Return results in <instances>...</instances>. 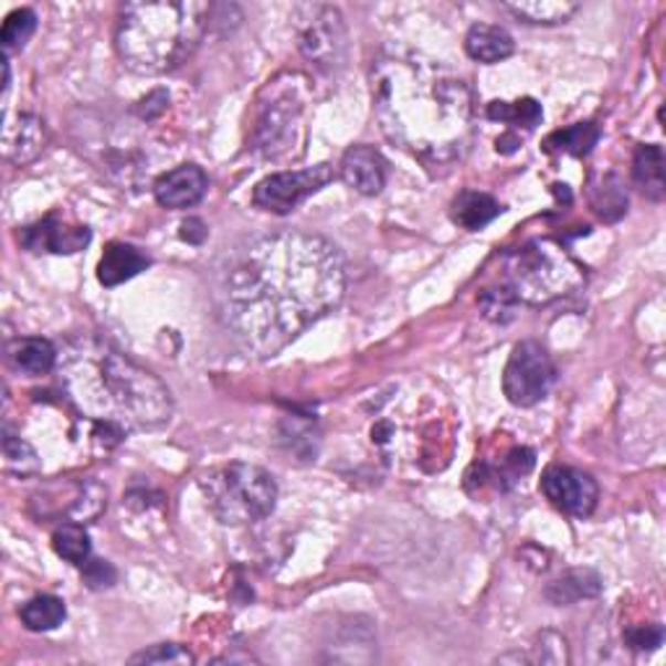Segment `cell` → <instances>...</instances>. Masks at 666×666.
I'll list each match as a JSON object with an SVG mask.
<instances>
[{"instance_id":"cell-1","label":"cell","mask_w":666,"mask_h":666,"mask_svg":"<svg viewBox=\"0 0 666 666\" xmlns=\"http://www.w3.org/2000/svg\"><path fill=\"white\" fill-rule=\"evenodd\" d=\"M347 295V266L331 240L282 230L234 245L214 276L216 316L243 355L268 360Z\"/></svg>"},{"instance_id":"cell-2","label":"cell","mask_w":666,"mask_h":666,"mask_svg":"<svg viewBox=\"0 0 666 666\" xmlns=\"http://www.w3.org/2000/svg\"><path fill=\"white\" fill-rule=\"evenodd\" d=\"M370 82L372 109L388 141L427 167L466 157L477 99L456 71L433 57L388 50L372 61Z\"/></svg>"},{"instance_id":"cell-3","label":"cell","mask_w":666,"mask_h":666,"mask_svg":"<svg viewBox=\"0 0 666 666\" xmlns=\"http://www.w3.org/2000/svg\"><path fill=\"white\" fill-rule=\"evenodd\" d=\"M63 388L78 414L123 433L162 427L172 416V393L151 370L99 339H82L63 357Z\"/></svg>"},{"instance_id":"cell-4","label":"cell","mask_w":666,"mask_h":666,"mask_svg":"<svg viewBox=\"0 0 666 666\" xmlns=\"http://www.w3.org/2000/svg\"><path fill=\"white\" fill-rule=\"evenodd\" d=\"M209 17L211 6L201 0L120 6L115 27L117 57L138 76L178 71L199 50Z\"/></svg>"},{"instance_id":"cell-5","label":"cell","mask_w":666,"mask_h":666,"mask_svg":"<svg viewBox=\"0 0 666 666\" xmlns=\"http://www.w3.org/2000/svg\"><path fill=\"white\" fill-rule=\"evenodd\" d=\"M503 289L516 303L550 305L585 284L583 263L552 237H537L510 251L503 261Z\"/></svg>"},{"instance_id":"cell-6","label":"cell","mask_w":666,"mask_h":666,"mask_svg":"<svg viewBox=\"0 0 666 666\" xmlns=\"http://www.w3.org/2000/svg\"><path fill=\"white\" fill-rule=\"evenodd\" d=\"M207 503L219 521L226 526L258 524L274 514L279 487L266 468L234 461L201 479Z\"/></svg>"},{"instance_id":"cell-7","label":"cell","mask_w":666,"mask_h":666,"mask_svg":"<svg viewBox=\"0 0 666 666\" xmlns=\"http://www.w3.org/2000/svg\"><path fill=\"white\" fill-rule=\"evenodd\" d=\"M271 99L261 105L258 123H255V149L268 159L295 157L292 149L305 144L303 109L305 99L299 97L297 84H284V78L268 84Z\"/></svg>"},{"instance_id":"cell-8","label":"cell","mask_w":666,"mask_h":666,"mask_svg":"<svg viewBox=\"0 0 666 666\" xmlns=\"http://www.w3.org/2000/svg\"><path fill=\"white\" fill-rule=\"evenodd\" d=\"M558 368L539 341H521L510 351L503 370V393L518 409H531L550 397Z\"/></svg>"},{"instance_id":"cell-9","label":"cell","mask_w":666,"mask_h":666,"mask_svg":"<svg viewBox=\"0 0 666 666\" xmlns=\"http://www.w3.org/2000/svg\"><path fill=\"white\" fill-rule=\"evenodd\" d=\"M334 180V167L320 162L307 170H292V172H276L263 178L253 190V203L261 211L268 214H289L299 203L310 199L313 193H318L320 188H326Z\"/></svg>"},{"instance_id":"cell-10","label":"cell","mask_w":666,"mask_h":666,"mask_svg":"<svg viewBox=\"0 0 666 666\" xmlns=\"http://www.w3.org/2000/svg\"><path fill=\"white\" fill-rule=\"evenodd\" d=\"M541 493L554 508L573 518H589L596 510L599 485L589 472L552 464L541 474Z\"/></svg>"},{"instance_id":"cell-11","label":"cell","mask_w":666,"mask_h":666,"mask_svg":"<svg viewBox=\"0 0 666 666\" xmlns=\"http://www.w3.org/2000/svg\"><path fill=\"white\" fill-rule=\"evenodd\" d=\"M310 13L313 17L307 19L310 24L299 32V50H303L307 61L331 71L336 65H341L343 53H347L343 19L331 6H318V9H310Z\"/></svg>"},{"instance_id":"cell-12","label":"cell","mask_w":666,"mask_h":666,"mask_svg":"<svg viewBox=\"0 0 666 666\" xmlns=\"http://www.w3.org/2000/svg\"><path fill=\"white\" fill-rule=\"evenodd\" d=\"M19 245L29 253H55L73 255L92 243V230L84 224H73L65 216L50 214L40 222L21 226Z\"/></svg>"},{"instance_id":"cell-13","label":"cell","mask_w":666,"mask_h":666,"mask_svg":"<svg viewBox=\"0 0 666 666\" xmlns=\"http://www.w3.org/2000/svg\"><path fill=\"white\" fill-rule=\"evenodd\" d=\"M207 190L209 178L199 165H180L154 182V199L162 209H193L203 201Z\"/></svg>"},{"instance_id":"cell-14","label":"cell","mask_w":666,"mask_h":666,"mask_svg":"<svg viewBox=\"0 0 666 666\" xmlns=\"http://www.w3.org/2000/svg\"><path fill=\"white\" fill-rule=\"evenodd\" d=\"M339 178L347 182V188L360 195H378L385 188L388 180V162L383 154L372 146H351L343 151L339 165Z\"/></svg>"},{"instance_id":"cell-15","label":"cell","mask_w":666,"mask_h":666,"mask_svg":"<svg viewBox=\"0 0 666 666\" xmlns=\"http://www.w3.org/2000/svg\"><path fill=\"white\" fill-rule=\"evenodd\" d=\"M47 144L45 123L36 115H19L17 120L6 123L3 154L13 165H29L36 159Z\"/></svg>"},{"instance_id":"cell-16","label":"cell","mask_w":666,"mask_h":666,"mask_svg":"<svg viewBox=\"0 0 666 666\" xmlns=\"http://www.w3.org/2000/svg\"><path fill=\"white\" fill-rule=\"evenodd\" d=\"M151 266V258L141 247L128 243H109L102 253V261L97 266V279L102 287H120L134 279Z\"/></svg>"},{"instance_id":"cell-17","label":"cell","mask_w":666,"mask_h":666,"mask_svg":"<svg viewBox=\"0 0 666 666\" xmlns=\"http://www.w3.org/2000/svg\"><path fill=\"white\" fill-rule=\"evenodd\" d=\"M464 47H466V55L472 57V61L493 65V63H500V61H505V57L514 55L516 42L503 27L474 24L472 29H468Z\"/></svg>"},{"instance_id":"cell-18","label":"cell","mask_w":666,"mask_h":666,"mask_svg":"<svg viewBox=\"0 0 666 666\" xmlns=\"http://www.w3.org/2000/svg\"><path fill=\"white\" fill-rule=\"evenodd\" d=\"M503 214V207L489 193H479V190H464L456 201H453L451 216L458 226H464L468 232L485 230L489 222H495Z\"/></svg>"},{"instance_id":"cell-19","label":"cell","mask_w":666,"mask_h":666,"mask_svg":"<svg viewBox=\"0 0 666 666\" xmlns=\"http://www.w3.org/2000/svg\"><path fill=\"white\" fill-rule=\"evenodd\" d=\"M11 362L27 376H47L57 364V349L50 339L42 336H27V339L13 341L9 347Z\"/></svg>"},{"instance_id":"cell-20","label":"cell","mask_w":666,"mask_h":666,"mask_svg":"<svg viewBox=\"0 0 666 666\" xmlns=\"http://www.w3.org/2000/svg\"><path fill=\"white\" fill-rule=\"evenodd\" d=\"M633 180L651 201H664V151L662 146H638L633 159Z\"/></svg>"},{"instance_id":"cell-21","label":"cell","mask_w":666,"mask_h":666,"mask_svg":"<svg viewBox=\"0 0 666 666\" xmlns=\"http://www.w3.org/2000/svg\"><path fill=\"white\" fill-rule=\"evenodd\" d=\"M503 9L514 13L516 19L537 27H558L581 9V3L570 0H524V3H503Z\"/></svg>"},{"instance_id":"cell-22","label":"cell","mask_w":666,"mask_h":666,"mask_svg":"<svg viewBox=\"0 0 666 666\" xmlns=\"http://www.w3.org/2000/svg\"><path fill=\"white\" fill-rule=\"evenodd\" d=\"M599 591H602V578L594 570H568L547 589V599L558 606H568L581 602V599H594Z\"/></svg>"},{"instance_id":"cell-23","label":"cell","mask_w":666,"mask_h":666,"mask_svg":"<svg viewBox=\"0 0 666 666\" xmlns=\"http://www.w3.org/2000/svg\"><path fill=\"white\" fill-rule=\"evenodd\" d=\"M19 617L24 622L27 631L32 633H50L65 620V602L53 594H42L29 599L19 610Z\"/></svg>"},{"instance_id":"cell-24","label":"cell","mask_w":666,"mask_h":666,"mask_svg":"<svg viewBox=\"0 0 666 666\" xmlns=\"http://www.w3.org/2000/svg\"><path fill=\"white\" fill-rule=\"evenodd\" d=\"M599 136H602V130H599L596 123H575L570 128L554 130L545 146L547 151H565L570 157H585L599 144Z\"/></svg>"},{"instance_id":"cell-25","label":"cell","mask_w":666,"mask_h":666,"mask_svg":"<svg viewBox=\"0 0 666 666\" xmlns=\"http://www.w3.org/2000/svg\"><path fill=\"white\" fill-rule=\"evenodd\" d=\"M591 207L604 222H617L627 211V193L617 175H604L599 186L591 188Z\"/></svg>"},{"instance_id":"cell-26","label":"cell","mask_w":666,"mask_h":666,"mask_svg":"<svg viewBox=\"0 0 666 666\" xmlns=\"http://www.w3.org/2000/svg\"><path fill=\"white\" fill-rule=\"evenodd\" d=\"M487 117L489 120H500L508 123V126L531 130L541 123V105L531 97H524L518 102H493L487 107Z\"/></svg>"},{"instance_id":"cell-27","label":"cell","mask_w":666,"mask_h":666,"mask_svg":"<svg viewBox=\"0 0 666 666\" xmlns=\"http://www.w3.org/2000/svg\"><path fill=\"white\" fill-rule=\"evenodd\" d=\"M53 547L57 558L73 562V565H84L92 554V539L82 524H63L53 533Z\"/></svg>"},{"instance_id":"cell-28","label":"cell","mask_w":666,"mask_h":666,"mask_svg":"<svg viewBox=\"0 0 666 666\" xmlns=\"http://www.w3.org/2000/svg\"><path fill=\"white\" fill-rule=\"evenodd\" d=\"M36 29V13L32 9H17L9 13V19L3 21V32H0V42H3V55L17 53L32 40Z\"/></svg>"},{"instance_id":"cell-29","label":"cell","mask_w":666,"mask_h":666,"mask_svg":"<svg viewBox=\"0 0 666 666\" xmlns=\"http://www.w3.org/2000/svg\"><path fill=\"white\" fill-rule=\"evenodd\" d=\"M3 456H6V468H9V472H19L21 477H29V474H34L36 468H40V456H36V451L24 441V437L13 435L9 427H6L3 433Z\"/></svg>"},{"instance_id":"cell-30","label":"cell","mask_w":666,"mask_h":666,"mask_svg":"<svg viewBox=\"0 0 666 666\" xmlns=\"http://www.w3.org/2000/svg\"><path fill=\"white\" fill-rule=\"evenodd\" d=\"M482 310L489 320H497V324H505V320L514 318V307L518 305L514 297L508 295L503 287L500 289H485L479 297Z\"/></svg>"},{"instance_id":"cell-31","label":"cell","mask_w":666,"mask_h":666,"mask_svg":"<svg viewBox=\"0 0 666 666\" xmlns=\"http://www.w3.org/2000/svg\"><path fill=\"white\" fill-rule=\"evenodd\" d=\"M130 664H193V656L178 643H162V646L136 654L130 658Z\"/></svg>"},{"instance_id":"cell-32","label":"cell","mask_w":666,"mask_h":666,"mask_svg":"<svg viewBox=\"0 0 666 666\" xmlns=\"http://www.w3.org/2000/svg\"><path fill=\"white\" fill-rule=\"evenodd\" d=\"M625 643L633 651H654L664 643V627L658 622L651 625H633L625 631Z\"/></svg>"},{"instance_id":"cell-33","label":"cell","mask_w":666,"mask_h":666,"mask_svg":"<svg viewBox=\"0 0 666 666\" xmlns=\"http://www.w3.org/2000/svg\"><path fill=\"white\" fill-rule=\"evenodd\" d=\"M84 581L89 589H109L115 583V568L105 560H86L84 562Z\"/></svg>"},{"instance_id":"cell-34","label":"cell","mask_w":666,"mask_h":666,"mask_svg":"<svg viewBox=\"0 0 666 666\" xmlns=\"http://www.w3.org/2000/svg\"><path fill=\"white\" fill-rule=\"evenodd\" d=\"M167 102H170V97H167V94L159 89V92L149 94V97H146L144 102H138L136 109H138V115H141V117H157L159 113H165Z\"/></svg>"},{"instance_id":"cell-35","label":"cell","mask_w":666,"mask_h":666,"mask_svg":"<svg viewBox=\"0 0 666 666\" xmlns=\"http://www.w3.org/2000/svg\"><path fill=\"white\" fill-rule=\"evenodd\" d=\"M182 240H188V243L199 245L207 240V224L201 222V219H188L186 224H182V232H180Z\"/></svg>"},{"instance_id":"cell-36","label":"cell","mask_w":666,"mask_h":666,"mask_svg":"<svg viewBox=\"0 0 666 666\" xmlns=\"http://www.w3.org/2000/svg\"><path fill=\"white\" fill-rule=\"evenodd\" d=\"M518 146H521V138H518L516 134H505L497 138V151H503V154H514Z\"/></svg>"}]
</instances>
